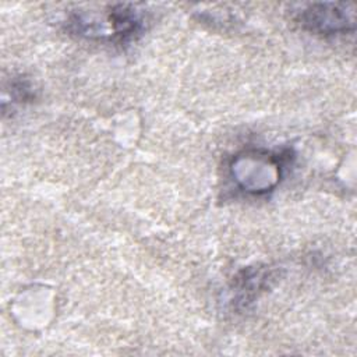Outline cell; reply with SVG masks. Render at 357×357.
Wrapping results in <instances>:
<instances>
[{
  "mask_svg": "<svg viewBox=\"0 0 357 357\" xmlns=\"http://www.w3.org/2000/svg\"><path fill=\"white\" fill-rule=\"evenodd\" d=\"M296 21L312 33H346L354 31L356 7L351 3H312L297 11Z\"/></svg>",
  "mask_w": 357,
  "mask_h": 357,
  "instance_id": "cell-1",
  "label": "cell"
}]
</instances>
